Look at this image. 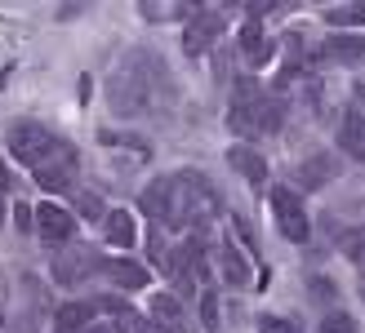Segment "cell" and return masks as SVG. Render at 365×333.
<instances>
[{"mask_svg":"<svg viewBox=\"0 0 365 333\" xmlns=\"http://www.w3.org/2000/svg\"><path fill=\"white\" fill-rule=\"evenodd\" d=\"M281 120H285L281 102L272 98L254 76H241V80L232 85L227 125L236 129V134H245V138H267V134H277V129H281Z\"/></svg>","mask_w":365,"mask_h":333,"instance_id":"cell-1","label":"cell"},{"mask_svg":"<svg viewBox=\"0 0 365 333\" xmlns=\"http://www.w3.org/2000/svg\"><path fill=\"white\" fill-rule=\"evenodd\" d=\"M160 85L170 89V71H165V67H156L152 80H143L138 67L116 71V76L107 80V98H112V111H116V116H138V111H148V107H152L148 89H160Z\"/></svg>","mask_w":365,"mask_h":333,"instance_id":"cell-2","label":"cell"},{"mask_svg":"<svg viewBox=\"0 0 365 333\" xmlns=\"http://www.w3.org/2000/svg\"><path fill=\"white\" fill-rule=\"evenodd\" d=\"M58 147H63V142L53 138L45 125H36V120H18V125L9 129V156H14L18 164H27L31 174L58 156Z\"/></svg>","mask_w":365,"mask_h":333,"instance_id":"cell-3","label":"cell"},{"mask_svg":"<svg viewBox=\"0 0 365 333\" xmlns=\"http://www.w3.org/2000/svg\"><path fill=\"white\" fill-rule=\"evenodd\" d=\"M143 213L160 227H187V205H182V191L174 178H156L148 191H143Z\"/></svg>","mask_w":365,"mask_h":333,"instance_id":"cell-4","label":"cell"},{"mask_svg":"<svg viewBox=\"0 0 365 333\" xmlns=\"http://www.w3.org/2000/svg\"><path fill=\"white\" fill-rule=\"evenodd\" d=\"M267 205H272V218H277V227H281L285 240L303 245V240L312 236V227H307V209H303L299 191H289V187H272V191H267Z\"/></svg>","mask_w":365,"mask_h":333,"instance_id":"cell-5","label":"cell"},{"mask_svg":"<svg viewBox=\"0 0 365 333\" xmlns=\"http://www.w3.org/2000/svg\"><path fill=\"white\" fill-rule=\"evenodd\" d=\"M218 36H223V14L200 9L192 23H187V31H182V49H187L192 58H200V53H210V49H214Z\"/></svg>","mask_w":365,"mask_h":333,"instance_id":"cell-6","label":"cell"},{"mask_svg":"<svg viewBox=\"0 0 365 333\" xmlns=\"http://www.w3.org/2000/svg\"><path fill=\"white\" fill-rule=\"evenodd\" d=\"M36 182H41V191H71V182H76V147L63 142L58 156L36 169Z\"/></svg>","mask_w":365,"mask_h":333,"instance_id":"cell-7","label":"cell"},{"mask_svg":"<svg viewBox=\"0 0 365 333\" xmlns=\"http://www.w3.org/2000/svg\"><path fill=\"white\" fill-rule=\"evenodd\" d=\"M36 231H41L45 245H67L71 236H76V218H71L63 205H53V200H45L41 209H36Z\"/></svg>","mask_w":365,"mask_h":333,"instance_id":"cell-8","label":"cell"},{"mask_svg":"<svg viewBox=\"0 0 365 333\" xmlns=\"http://www.w3.org/2000/svg\"><path fill=\"white\" fill-rule=\"evenodd\" d=\"M152 320H156V333H196L187 307H182L178 293H156L152 298Z\"/></svg>","mask_w":365,"mask_h":333,"instance_id":"cell-9","label":"cell"},{"mask_svg":"<svg viewBox=\"0 0 365 333\" xmlns=\"http://www.w3.org/2000/svg\"><path fill=\"white\" fill-rule=\"evenodd\" d=\"M94 263H103V258L94 249H85V245H71L58 263H53V280L58 285H81L89 271H94Z\"/></svg>","mask_w":365,"mask_h":333,"instance_id":"cell-10","label":"cell"},{"mask_svg":"<svg viewBox=\"0 0 365 333\" xmlns=\"http://www.w3.org/2000/svg\"><path fill=\"white\" fill-rule=\"evenodd\" d=\"M103 271H107V280L120 285V289H148V280H152V271L143 263H134V258H107Z\"/></svg>","mask_w":365,"mask_h":333,"instance_id":"cell-11","label":"cell"},{"mask_svg":"<svg viewBox=\"0 0 365 333\" xmlns=\"http://www.w3.org/2000/svg\"><path fill=\"white\" fill-rule=\"evenodd\" d=\"M339 147L348 160H365V116L361 111H343L339 120Z\"/></svg>","mask_w":365,"mask_h":333,"instance_id":"cell-12","label":"cell"},{"mask_svg":"<svg viewBox=\"0 0 365 333\" xmlns=\"http://www.w3.org/2000/svg\"><path fill=\"white\" fill-rule=\"evenodd\" d=\"M53 329L58 333H89L94 329V302H63L53 311Z\"/></svg>","mask_w":365,"mask_h":333,"instance_id":"cell-13","label":"cell"},{"mask_svg":"<svg viewBox=\"0 0 365 333\" xmlns=\"http://www.w3.org/2000/svg\"><path fill=\"white\" fill-rule=\"evenodd\" d=\"M103 227H107V245L112 249H134V240H138V222L130 209H112L103 218Z\"/></svg>","mask_w":365,"mask_h":333,"instance_id":"cell-14","label":"cell"},{"mask_svg":"<svg viewBox=\"0 0 365 333\" xmlns=\"http://www.w3.org/2000/svg\"><path fill=\"white\" fill-rule=\"evenodd\" d=\"M227 164L236 174H241L245 182H254V187H259V182H267V160L254 152V147H232L227 152Z\"/></svg>","mask_w":365,"mask_h":333,"instance_id":"cell-15","label":"cell"},{"mask_svg":"<svg viewBox=\"0 0 365 333\" xmlns=\"http://www.w3.org/2000/svg\"><path fill=\"white\" fill-rule=\"evenodd\" d=\"M241 49H245V58H250L254 67H263V63L272 58V53H277V49H272V41H263L259 18H250V23L241 27Z\"/></svg>","mask_w":365,"mask_h":333,"instance_id":"cell-16","label":"cell"},{"mask_svg":"<svg viewBox=\"0 0 365 333\" xmlns=\"http://www.w3.org/2000/svg\"><path fill=\"white\" fill-rule=\"evenodd\" d=\"M321 49L330 53L334 63H361L365 58V36H330Z\"/></svg>","mask_w":365,"mask_h":333,"instance_id":"cell-17","label":"cell"},{"mask_svg":"<svg viewBox=\"0 0 365 333\" xmlns=\"http://www.w3.org/2000/svg\"><path fill=\"white\" fill-rule=\"evenodd\" d=\"M330 178H334V160L330 156H312L307 164H299V182H303L307 191L321 187V182H330Z\"/></svg>","mask_w":365,"mask_h":333,"instance_id":"cell-18","label":"cell"},{"mask_svg":"<svg viewBox=\"0 0 365 333\" xmlns=\"http://www.w3.org/2000/svg\"><path fill=\"white\" fill-rule=\"evenodd\" d=\"M218 263H223V275L232 285H245L250 280V263H245V253L236 249V245H223L218 249Z\"/></svg>","mask_w":365,"mask_h":333,"instance_id":"cell-19","label":"cell"},{"mask_svg":"<svg viewBox=\"0 0 365 333\" xmlns=\"http://www.w3.org/2000/svg\"><path fill=\"white\" fill-rule=\"evenodd\" d=\"M325 23L330 27H356V23H365V5H334V9H325Z\"/></svg>","mask_w":365,"mask_h":333,"instance_id":"cell-20","label":"cell"},{"mask_svg":"<svg viewBox=\"0 0 365 333\" xmlns=\"http://www.w3.org/2000/svg\"><path fill=\"white\" fill-rule=\"evenodd\" d=\"M343 253H348L356 263V271L365 275V231H348V236H343Z\"/></svg>","mask_w":365,"mask_h":333,"instance_id":"cell-21","label":"cell"},{"mask_svg":"<svg viewBox=\"0 0 365 333\" xmlns=\"http://www.w3.org/2000/svg\"><path fill=\"white\" fill-rule=\"evenodd\" d=\"M317 333H356V320L348 316V311H330V316L321 320V329Z\"/></svg>","mask_w":365,"mask_h":333,"instance_id":"cell-22","label":"cell"},{"mask_svg":"<svg viewBox=\"0 0 365 333\" xmlns=\"http://www.w3.org/2000/svg\"><path fill=\"white\" fill-rule=\"evenodd\" d=\"M200 320H205V329H210V333L218 329V298H214V289L200 293Z\"/></svg>","mask_w":365,"mask_h":333,"instance_id":"cell-23","label":"cell"},{"mask_svg":"<svg viewBox=\"0 0 365 333\" xmlns=\"http://www.w3.org/2000/svg\"><path fill=\"white\" fill-rule=\"evenodd\" d=\"M259 333H299V324L285 316H259Z\"/></svg>","mask_w":365,"mask_h":333,"instance_id":"cell-24","label":"cell"},{"mask_svg":"<svg viewBox=\"0 0 365 333\" xmlns=\"http://www.w3.org/2000/svg\"><path fill=\"white\" fill-rule=\"evenodd\" d=\"M76 205H81V213H85V218H107V213H103L98 191H76Z\"/></svg>","mask_w":365,"mask_h":333,"instance_id":"cell-25","label":"cell"},{"mask_svg":"<svg viewBox=\"0 0 365 333\" xmlns=\"http://www.w3.org/2000/svg\"><path fill=\"white\" fill-rule=\"evenodd\" d=\"M307 289L317 293L312 302H334V285H330V280H307Z\"/></svg>","mask_w":365,"mask_h":333,"instance_id":"cell-26","label":"cell"},{"mask_svg":"<svg viewBox=\"0 0 365 333\" xmlns=\"http://www.w3.org/2000/svg\"><path fill=\"white\" fill-rule=\"evenodd\" d=\"M14 222H18V231H31V222H36V209L18 205V209H14Z\"/></svg>","mask_w":365,"mask_h":333,"instance_id":"cell-27","label":"cell"},{"mask_svg":"<svg viewBox=\"0 0 365 333\" xmlns=\"http://www.w3.org/2000/svg\"><path fill=\"white\" fill-rule=\"evenodd\" d=\"M0 191H14V178H9V169L0 164Z\"/></svg>","mask_w":365,"mask_h":333,"instance_id":"cell-28","label":"cell"},{"mask_svg":"<svg viewBox=\"0 0 365 333\" xmlns=\"http://www.w3.org/2000/svg\"><path fill=\"white\" fill-rule=\"evenodd\" d=\"M89 333H120V329H116V324H94Z\"/></svg>","mask_w":365,"mask_h":333,"instance_id":"cell-29","label":"cell"},{"mask_svg":"<svg viewBox=\"0 0 365 333\" xmlns=\"http://www.w3.org/2000/svg\"><path fill=\"white\" fill-rule=\"evenodd\" d=\"M0 320H5V316H0Z\"/></svg>","mask_w":365,"mask_h":333,"instance_id":"cell-30","label":"cell"}]
</instances>
